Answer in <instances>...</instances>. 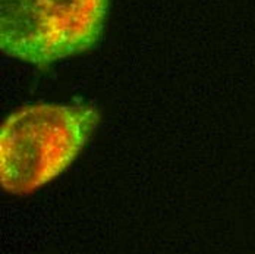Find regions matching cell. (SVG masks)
Masks as SVG:
<instances>
[{
	"label": "cell",
	"instance_id": "cell-1",
	"mask_svg": "<svg viewBox=\"0 0 255 254\" xmlns=\"http://www.w3.org/2000/svg\"><path fill=\"white\" fill-rule=\"evenodd\" d=\"M100 122L88 106L38 103L10 113L0 129V182L31 194L65 172Z\"/></svg>",
	"mask_w": 255,
	"mask_h": 254
},
{
	"label": "cell",
	"instance_id": "cell-2",
	"mask_svg": "<svg viewBox=\"0 0 255 254\" xmlns=\"http://www.w3.org/2000/svg\"><path fill=\"white\" fill-rule=\"evenodd\" d=\"M109 0H0V47L9 57L49 68L90 50Z\"/></svg>",
	"mask_w": 255,
	"mask_h": 254
}]
</instances>
